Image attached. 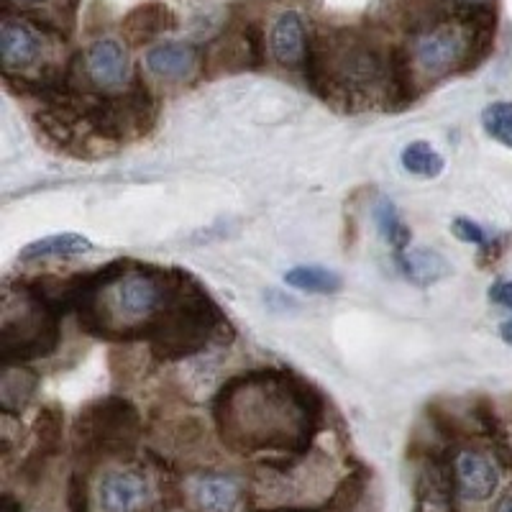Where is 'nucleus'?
Segmentation results:
<instances>
[{
    "label": "nucleus",
    "instance_id": "obj_1",
    "mask_svg": "<svg viewBox=\"0 0 512 512\" xmlns=\"http://www.w3.org/2000/svg\"><path fill=\"white\" fill-rule=\"evenodd\" d=\"M323 402L310 384L285 372H251L218 392L213 413L228 446L239 451H303L320 423Z\"/></svg>",
    "mask_w": 512,
    "mask_h": 512
},
{
    "label": "nucleus",
    "instance_id": "obj_2",
    "mask_svg": "<svg viewBox=\"0 0 512 512\" xmlns=\"http://www.w3.org/2000/svg\"><path fill=\"white\" fill-rule=\"evenodd\" d=\"M182 272L118 262L90 277H82L75 308L88 333L113 341L149 338L159 315L172 303Z\"/></svg>",
    "mask_w": 512,
    "mask_h": 512
},
{
    "label": "nucleus",
    "instance_id": "obj_3",
    "mask_svg": "<svg viewBox=\"0 0 512 512\" xmlns=\"http://www.w3.org/2000/svg\"><path fill=\"white\" fill-rule=\"evenodd\" d=\"M221 323V310L205 295L203 287L182 274L172 303L159 315L146 341L159 359H182L205 349Z\"/></svg>",
    "mask_w": 512,
    "mask_h": 512
},
{
    "label": "nucleus",
    "instance_id": "obj_4",
    "mask_svg": "<svg viewBox=\"0 0 512 512\" xmlns=\"http://www.w3.org/2000/svg\"><path fill=\"white\" fill-rule=\"evenodd\" d=\"M59 310L34 285L6 295L0 320V356L6 364H26L59 344Z\"/></svg>",
    "mask_w": 512,
    "mask_h": 512
},
{
    "label": "nucleus",
    "instance_id": "obj_5",
    "mask_svg": "<svg viewBox=\"0 0 512 512\" xmlns=\"http://www.w3.org/2000/svg\"><path fill=\"white\" fill-rule=\"evenodd\" d=\"M139 431V413L121 397L95 400L77 418V441L90 451H123L134 446Z\"/></svg>",
    "mask_w": 512,
    "mask_h": 512
},
{
    "label": "nucleus",
    "instance_id": "obj_6",
    "mask_svg": "<svg viewBox=\"0 0 512 512\" xmlns=\"http://www.w3.org/2000/svg\"><path fill=\"white\" fill-rule=\"evenodd\" d=\"M44 52V39L39 29L29 24L26 18H16L11 13L0 21V64L6 77L26 75L31 67H36Z\"/></svg>",
    "mask_w": 512,
    "mask_h": 512
},
{
    "label": "nucleus",
    "instance_id": "obj_7",
    "mask_svg": "<svg viewBox=\"0 0 512 512\" xmlns=\"http://www.w3.org/2000/svg\"><path fill=\"white\" fill-rule=\"evenodd\" d=\"M80 62L88 82L100 93H116V90L126 88L128 77H131L128 54L116 39H100L90 44Z\"/></svg>",
    "mask_w": 512,
    "mask_h": 512
},
{
    "label": "nucleus",
    "instance_id": "obj_8",
    "mask_svg": "<svg viewBox=\"0 0 512 512\" xmlns=\"http://www.w3.org/2000/svg\"><path fill=\"white\" fill-rule=\"evenodd\" d=\"M451 472H454V484L459 495L474 502L489 500L500 484V472H497L495 461L477 448H461L454 456Z\"/></svg>",
    "mask_w": 512,
    "mask_h": 512
},
{
    "label": "nucleus",
    "instance_id": "obj_9",
    "mask_svg": "<svg viewBox=\"0 0 512 512\" xmlns=\"http://www.w3.org/2000/svg\"><path fill=\"white\" fill-rule=\"evenodd\" d=\"M152 502L149 479L136 469H116L100 482V507L103 512H144Z\"/></svg>",
    "mask_w": 512,
    "mask_h": 512
},
{
    "label": "nucleus",
    "instance_id": "obj_10",
    "mask_svg": "<svg viewBox=\"0 0 512 512\" xmlns=\"http://www.w3.org/2000/svg\"><path fill=\"white\" fill-rule=\"evenodd\" d=\"M269 52H272L274 62L282 67H300L308 62V31H305V21L300 13L285 11L277 16L272 31H269Z\"/></svg>",
    "mask_w": 512,
    "mask_h": 512
},
{
    "label": "nucleus",
    "instance_id": "obj_11",
    "mask_svg": "<svg viewBox=\"0 0 512 512\" xmlns=\"http://www.w3.org/2000/svg\"><path fill=\"white\" fill-rule=\"evenodd\" d=\"M241 495V482L231 474L200 472L190 479V497L198 512H236Z\"/></svg>",
    "mask_w": 512,
    "mask_h": 512
},
{
    "label": "nucleus",
    "instance_id": "obj_12",
    "mask_svg": "<svg viewBox=\"0 0 512 512\" xmlns=\"http://www.w3.org/2000/svg\"><path fill=\"white\" fill-rule=\"evenodd\" d=\"M198 67V49L182 41H167L149 49L146 54V70L162 80H185Z\"/></svg>",
    "mask_w": 512,
    "mask_h": 512
},
{
    "label": "nucleus",
    "instance_id": "obj_13",
    "mask_svg": "<svg viewBox=\"0 0 512 512\" xmlns=\"http://www.w3.org/2000/svg\"><path fill=\"white\" fill-rule=\"evenodd\" d=\"M397 267L413 285L420 287L433 285V282L443 280L451 272L446 259L438 251L428 249V246H415V249L400 251L397 254Z\"/></svg>",
    "mask_w": 512,
    "mask_h": 512
},
{
    "label": "nucleus",
    "instance_id": "obj_14",
    "mask_svg": "<svg viewBox=\"0 0 512 512\" xmlns=\"http://www.w3.org/2000/svg\"><path fill=\"white\" fill-rule=\"evenodd\" d=\"M93 251V241L82 233H54L44 239L31 241L21 249V262H41V259H67Z\"/></svg>",
    "mask_w": 512,
    "mask_h": 512
},
{
    "label": "nucleus",
    "instance_id": "obj_15",
    "mask_svg": "<svg viewBox=\"0 0 512 512\" xmlns=\"http://www.w3.org/2000/svg\"><path fill=\"white\" fill-rule=\"evenodd\" d=\"M175 26V16L162 3H144V6L134 8L123 21V34L131 44H144V41L154 39L162 31Z\"/></svg>",
    "mask_w": 512,
    "mask_h": 512
},
{
    "label": "nucleus",
    "instance_id": "obj_16",
    "mask_svg": "<svg viewBox=\"0 0 512 512\" xmlns=\"http://www.w3.org/2000/svg\"><path fill=\"white\" fill-rule=\"evenodd\" d=\"M36 372H31L24 364H6L3 369V379H0V405L3 413L13 415L29 405V400L36 392Z\"/></svg>",
    "mask_w": 512,
    "mask_h": 512
},
{
    "label": "nucleus",
    "instance_id": "obj_17",
    "mask_svg": "<svg viewBox=\"0 0 512 512\" xmlns=\"http://www.w3.org/2000/svg\"><path fill=\"white\" fill-rule=\"evenodd\" d=\"M285 282L295 290L310 292V295H336L344 287L341 274L323 267H295L285 274Z\"/></svg>",
    "mask_w": 512,
    "mask_h": 512
},
{
    "label": "nucleus",
    "instance_id": "obj_18",
    "mask_svg": "<svg viewBox=\"0 0 512 512\" xmlns=\"http://www.w3.org/2000/svg\"><path fill=\"white\" fill-rule=\"evenodd\" d=\"M392 11L408 29L420 34V31L441 24L443 3L441 0H392Z\"/></svg>",
    "mask_w": 512,
    "mask_h": 512
},
{
    "label": "nucleus",
    "instance_id": "obj_19",
    "mask_svg": "<svg viewBox=\"0 0 512 512\" xmlns=\"http://www.w3.org/2000/svg\"><path fill=\"white\" fill-rule=\"evenodd\" d=\"M374 221H377V228H379V233L384 236V241H387V244H390L397 254L408 249L410 228L405 226V221L400 218V213H397V208L392 200L382 198L377 205H374Z\"/></svg>",
    "mask_w": 512,
    "mask_h": 512
},
{
    "label": "nucleus",
    "instance_id": "obj_20",
    "mask_svg": "<svg viewBox=\"0 0 512 512\" xmlns=\"http://www.w3.org/2000/svg\"><path fill=\"white\" fill-rule=\"evenodd\" d=\"M402 167L408 169L410 175L418 177H438L443 172V157L425 141H413L402 149Z\"/></svg>",
    "mask_w": 512,
    "mask_h": 512
},
{
    "label": "nucleus",
    "instance_id": "obj_21",
    "mask_svg": "<svg viewBox=\"0 0 512 512\" xmlns=\"http://www.w3.org/2000/svg\"><path fill=\"white\" fill-rule=\"evenodd\" d=\"M482 126L492 139L512 149V103H492L484 108Z\"/></svg>",
    "mask_w": 512,
    "mask_h": 512
},
{
    "label": "nucleus",
    "instance_id": "obj_22",
    "mask_svg": "<svg viewBox=\"0 0 512 512\" xmlns=\"http://www.w3.org/2000/svg\"><path fill=\"white\" fill-rule=\"evenodd\" d=\"M451 231H454V236L459 241H464V244H477V246H484L487 244V233H484V228L479 226V223H474L472 218H456L454 223H451Z\"/></svg>",
    "mask_w": 512,
    "mask_h": 512
},
{
    "label": "nucleus",
    "instance_id": "obj_23",
    "mask_svg": "<svg viewBox=\"0 0 512 512\" xmlns=\"http://www.w3.org/2000/svg\"><path fill=\"white\" fill-rule=\"evenodd\" d=\"M489 300L500 308L512 310V280H500L489 287Z\"/></svg>",
    "mask_w": 512,
    "mask_h": 512
},
{
    "label": "nucleus",
    "instance_id": "obj_24",
    "mask_svg": "<svg viewBox=\"0 0 512 512\" xmlns=\"http://www.w3.org/2000/svg\"><path fill=\"white\" fill-rule=\"evenodd\" d=\"M70 512H88V495H85V482L80 477L72 479Z\"/></svg>",
    "mask_w": 512,
    "mask_h": 512
},
{
    "label": "nucleus",
    "instance_id": "obj_25",
    "mask_svg": "<svg viewBox=\"0 0 512 512\" xmlns=\"http://www.w3.org/2000/svg\"><path fill=\"white\" fill-rule=\"evenodd\" d=\"M8 8H16V11H39V8L49 6L52 0H3Z\"/></svg>",
    "mask_w": 512,
    "mask_h": 512
},
{
    "label": "nucleus",
    "instance_id": "obj_26",
    "mask_svg": "<svg viewBox=\"0 0 512 512\" xmlns=\"http://www.w3.org/2000/svg\"><path fill=\"white\" fill-rule=\"evenodd\" d=\"M500 336H502V341H505L507 346H512V318L502 323V326H500Z\"/></svg>",
    "mask_w": 512,
    "mask_h": 512
},
{
    "label": "nucleus",
    "instance_id": "obj_27",
    "mask_svg": "<svg viewBox=\"0 0 512 512\" xmlns=\"http://www.w3.org/2000/svg\"><path fill=\"white\" fill-rule=\"evenodd\" d=\"M461 8H489V0H456Z\"/></svg>",
    "mask_w": 512,
    "mask_h": 512
},
{
    "label": "nucleus",
    "instance_id": "obj_28",
    "mask_svg": "<svg viewBox=\"0 0 512 512\" xmlns=\"http://www.w3.org/2000/svg\"><path fill=\"white\" fill-rule=\"evenodd\" d=\"M495 512H512V495H505L500 502H497Z\"/></svg>",
    "mask_w": 512,
    "mask_h": 512
},
{
    "label": "nucleus",
    "instance_id": "obj_29",
    "mask_svg": "<svg viewBox=\"0 0 512 512\" xmlns=\"http://www.w3.org/2000/svg\"><path fill=\"white\" fill-rule=\"evenodd\" d=\"M262 512H310V510H262Z\"/></svg>",
    "mask_w": 512,
    "mask_h": 512
}]
</instances>
